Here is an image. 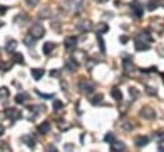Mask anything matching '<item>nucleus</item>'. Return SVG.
Here are the masks:
<instances>
[{"label":"nucleus","mask_w":164,"mask_h":152,"mask_svg":"<svg viewBox=\"0 0 164 152\" xmlns=\"http://www.w3.org/2000/svg\"><path fill=\"white\" fill-rule=\"evenodd\" d=\"M12 63H4V61H2L0 63V69H3V70H9L10 68H12Z\"/></svg>","instance_id":"31"},{"label":"nucleus","mask_w":164,"mask_h":152,"mask_svg":"<svg viewBox=\"0 0 164 152\" xmlns=\"http://www.w3.org/2000/svg\"><path fill=\"white\" fill-rule=\"evenodd\" d=\"M159 0H150V2L147 3V10H150V12H153L154 9H156L158 8V5H159Z\"/></svg>","instance_id":"25"},{"label":"nucleus","mask_w":164,"mask_h":152,"mask_svg":"<svg viewBox=\"0 0 164 152\" xmlns=\"http://www.w3.org/2000/svg\"><path fill=\"white\" fill-rule=\"evenodd\" d=\"M132 10L135 13V16L139 18L142 16V13H144V8H142V5L139 2H132Z\"/></svg>","instance_id":"13"},{"label":"nucleus","mask_w":164,"mask_h":152,"mask_svg":"<svg viewBox=\"0 0 164 152\" xmlns=\"http://www.w3.org/2000/svg\"><path fill=\"white\" fill-rule=\"evenodd\" d=\"M37 130H39V132H40L41 134H44V135H45V134H48V133L51 130V125H50V123H49V121H42L41 124L39 125Z\"/></svg>","instance_id":"12"},{"label":"nucleus","mask_w":164,"mask_h":152,"mask_svg":"<svg viewBox=\"0 0 164 152\" xmlns=\"http://www.w3.org/2000/svg\"><path fill=\"white\" fill-rule=\"evenodd\" d=\"M154 138H155V141H158V142H164V130L163 129L156 130V132L154 133Z\"/></svg>","instance_id":"24"},{"label":"nucleus","mask_w":164,"mask_h":152,"mask_svg":"<svg viewBox=\"0 0 164 152\" xmlns=\"http://www.w3.org/2000/svg\"><path fill=\"white\" fill-rule=\"evenodd\" d=\"M99 3H105V2H108V0H97Z\"/></svg>","instance_id":"41"},{"label":"nucleus","mask_w":164,"mask_h":152,"mask_svg":"<svg viewBox=\"0 0 164 152\" xmlns=\"http://www.w3.org/2000/svg\"><path fill=\"white\" fill-rule=\"evenodd\" d=\"M3 26H4V22H0V28H2Z\"/></svg>","instance_id":"42"},{"label":"nucleus","mask_w":164,"mask_h":152,"mask_svg":"<svg viewBox=\"0 0 164 152\" xmlns=\"http://www.w3.org/2000/svg\"><path fill=\"white\" fill-rule=\"evenodd\" d=\"M45 74V70L44 69H40V68H35V69H31V76L35 81H40V79L44 77Z\"/></svg>","instance_id":"15"},{"label":"nucleus","mask_w":164,"mask_h":152,"mask_svg":"<svg viewBox=\"0 0 164 152\" xmlns=\"http://www.w3.org/2000/svg\"><path fill=\"white\" fill-rule=\"evenodd\" d=\"M97 42H99V47H100V51L105 54V51H106V49H105V42H104V40H103V37H101L100 35L97 36Z\"/></svg>","instance_id":"27"},{"label":"nucleus","mask_w":164,"mask_h":152,"mask_svg":"<svg viewBox=\"0 0 164 152\" xmlns=\"http://www.w3.org/2000/svg\"><path fill=\"white\" fill-rule=\"evenodd\" d=\"M103 100H104V95H103V93H97V95H95L94 97L91 98V104L99 105V104H101Z\"/></svg>","instance_id":"23"},{"label":"nucleus","mask_w":164,"mask_h":152,"mask_svg":"<svg viewBox=\"0 0 164 152\" xmlns=\"http://www.w3.org/2000/svg\"><path fill=\"white\" fill-rule=\"evenodd\" d=\"M17 45H18V42L16 40H9V41H6V45H5V50L8 53H13L14 50L17 49Z\"/></svg>","instance_id":"18"},{"label":"nucleus","mask_w":164,"mask_h":152,"mask_svg":"<svg viewBox=\"0 0 164 152\" xmlns=\"http://www.w3.org/2000/svg\"><path fill=\"white\" fill-rule=\"evenodd\" d=\"M76 46H77V37H74V36H68V37L64 40V47H66L68 51L74 50Z\"/></svg>","instance_id":"5"},{"label":"nucleus","mask_w":164,"mask_h":152,"mask_svg":"<svg viewBox=\"0 0 164 152\" xmlns=\"http://www.w3.org/2000/svg\"><path fill=\"white\" fill-rule=\"evenodd\" d=\"M13 61L18 64H25V57L21 53H14L13 54Z\"/></svg>","instance_id":"22"},{"label":"nucleus","mask_w":164,"mask_h":152,"mask_svg":"<svg viewBox=\"0 0 164 152\" xmlns=\"http://www.w3.org/2000/svg\"><path fill=\"white\" fill-rule=\"evenodd\" d=\"M162 76H163V78H164V73H163V74H162Z\"/></svg>","instance_id":"43"},{"label":"nucleus","mask_w":164,"mask_h":152,"mask_svg":"<svg viewBox=\"0 0 164 152\" xmlns=\"http://www.w3.org/2000/svg\"><path fill=\"white\" fill-rule=\"evenodd\" d=\"M26 3H27V5H30V6H36L37 3H39V0H26Z\"/></svg>","instance_id":"35"},{"label":"nucleus","mask_w":164,"mask_h":152,"mask_svg":"<svg viewBox=\"0 0 164 152\" xmlns=\"http://www.w3.org/2000/svg\"><path fill=\"white\" fill-rule=\"evenodd\" d=\"M78 68V63L76 61V59H73V57H68V59L66 60V69L68 72H76Z\"/></svg>","instance_id":"9"},{"label":"nucleus","mask_w":164,"mask_h":152,"mask_svg":"<svg viewBox=\"0 0 164 152\" xmlns=\"http://www.w3.org/2000/svg\"><path fill=\"white\" fill-rule=\"evenodd\" d=\"M140 115L142 118H145V119H147V120H153L155 117H156V114H155V111L153 110L151 107H142L141 109V111H140Z\"/></svg>","instance_id":"7"},{"label":"nucleus","mask_w":164,"mask_h":152,"mask_svg":"<svg viewBox=\"0 0 164 152\" xmlns=\"http://www.w3.org/2000/svg\"><path fill=\"white\" fill-rule=\"evenodd\" d=\"M146 92L149 93V95H153V96H155L156 95V88H153V87H146Z\"/></svg>","instance_id":"34"},{"label":"nucleus","mask_w":164,"mask_h":152,"mask_svg":"<svg viewBox=\"0 0 164 152\" xmlns=\"http://www.w3.org/2000/svg\"><path fill=\"white\" fill-rule=\"evenodd\" d=\"M59 74H60L59 70H51V72H50V76H51V77H58Z\"/></svg>","instance_id":"37"},{"label":"nucleus","mask_w":164,"mask_h":152,"mask_svg":"<svg viewBox=\"0 0 164 152\" xmlns=\"http://www.w3.org/2000/svg\"><path fill=\"white\" fill-rule=\"evenodd\" d=\"M130 95L135 98H137L140 96V92L137 91V88H135V87H130Z\"/></svg>","instance_id":"30"},{"label":"nucleus","mask_w":164,"mask_h":152,"mask_svg":"<svg viewBox=\"0 0 164 152\" xmlns=\"http://www.w3.org/2000/svg\"><path fill=\"white\" fill-rule=\"evenodd\" d=\"M63 109V102L60 100H54L53 101V110H55V111H59V110H62Z\"/></svg>","instance_id":"26"},{"label":"nucleus","mask_w":164,"mask_h":152,"mask_svg":"<svg viewBox=\"0 0 164 152\" xmlns=\"http://www.w3.org/2000/svg\"><path fill=\"white\" fill-rule=\"evenodd\" d=\"M112 151H116V152H122L126 150V144L122 141H114L110 146Z\"/></svg>","instance_id":"14"},{"label":"nucleus","mask_w":164,"mask_h":152,"mask_svg":"<svg viewBox=\"0 0 164 152\" xmlns=\"http://www.w3.org/2000/svg\"><path fill=\"white\" fill-rule=\"evenodd\" d=\"M5 117L12 119L13 121H16V120L22 118V113H21L18 109H16V107H9V109H6V110H5Z\"/></svg>","instance_id":"4"},{"label":"nucleus","mask_w":164,"mask_h":152,"mask_svg":"<svg viewBox=\"0 0 164 152\" xmlns=\"http://www.w3.org/2000/svg\"><path fill=\"white\" fill-rule=\"evenodd\" d=\"M6 10H8V8H6L5 5H0V16H4Z\"/></svg>","instance_id":"36"},{"label":"nucleus","mask_w":164,"mask_h":152,"mask_svg":"<svg viewBox=\"0 0 164 152\" xmlns=\"http://www.w3.org/2000/svg\"><path fill=\"white\" fill-rule=\"evenodd\" d=\"M95 31H96L99 35H101V33H106V32L109 31V27H108V24H105V23H100V24H97V26H96Z\"/></svg>","instance_id":"21"},{"label":"nucleus","mask_w":164,"mask_h":152,"mask_svg":"<svg viewBox=\"0 0 164 152\" xmlns=\"http://www.w3.org/2000/svg\"><path fill=\"white\" fill-rule=\"evenodd\" d=\"M9 96V90L6 87H0V98H6Z\"/></svg>","instance_id":"28"},{"label":"nucleus","mask_w":164,"mask_h":152,"mask_svg":"<svg viewBox=\"0 0 164 152\" xmlns=\"http://www.w3.org/2000/svg\"><path fill=\"white\" fill-rule=\"evenodd\" d=\"M112 97L116 100V101H122V98H123V95H122V92H120V90L119 88H113L112 90Z\"/></svg>","instance_id":"20"},{"label":"nucleus","mask_w":164,"mask_h":152,"mask_svg":"<svg viewBox=\"0 0 164 152\" xmlns=\"http://www.w3.org/2000/svg\"><path fill=\"white\" fill-rule=\"evenodd\" d=\"M120 42H122V43H126L127 42V37H126V36H122V37H120Z\"/></svg>","instance_id":"38"},{"label":"nucleus","mask_w":164,"mask_h":152,"mask_svg":"<svg viewBox=\"0 0 164 152\" xmlns=\"http://www.w3.org/2000/svg\"><path fill=\"white\" fill-rule=\"evenodd\" d=\"M30 35H32L36 40L41 39L42 36L45 35V28H44V26L40 24V23H35V24H32V27L30 28Z\"/></svg>","instance_id":"2"},{"label":"nucleus","mask_w":164,"mask_h":152,"mask_svg":"<svg viewBox=\"0 0 164 152\" xmlns=\"http://www.w3.org/2000/svg\"><path fill=\"white\" fill-rule=\"evenodd\" d=\"M78 88H80L83 93H91L95 90V84L91 81H89V79H82V81L78 83Z\"/></svg>","instance_id":"3"},{"label":"nucleus","mask_w":164,"mask_h":152,"mask_svg":"<svg viewBox=\"0 0 164 152\" xmlns=\"http://www.w3.org/2000/svg\"><path fill=\"white\" fill-rule=\"evenodd\" d=\"M36 93H37V95H39L40 97L46 98V100H50V98H53V96H54V95H46V93H41V92L37 91V90H36Z\"/></svg>","instance_id":"33"},{"label":"nucleus","mask_w":164,"mask_h":152,"mask_svg":"<svg viewBox=\"0 0 164 152\" xmlns=\"http://www.w3.org/2000/svg\"><path fill=\"white\" fill-rule=\"evenodd\" d=\"M133 142H135V144H136L137 147H144L149 142H150V139H149V137H146V135H139V137L135 138Z\"/></svg>","instance_id":"11"},{"label":"nucleus","mask_w":164,"mask_h":152,"mask_svg":"<svg viewBox=\"0 0 164 152\" xmlns=\"http://www.w3.org/2000/svg\"><path fill=\"white\" fill-rule=\"evenodd\" d=\"M22 142L26 144L28 148H31V150H33L35 147H36V141H35V138L32 135H30V134L22 135Z\"/></svg>","instance_id":"8"},{"label":"nucleus","mask_w":164,"mask_h":152,"mask_svg":"<svg viewBox=\"0 0 164 152\" xmlns=\"http://www.w3.org/2000/svg\"><path fill=\"white\" fill-rule=\"evenodd\" d=\"M23 42H25V45H27L28 47L32 49L35 46V43H36V39H35L32 35H27L26 37L23 39Z\"/></svg>","instance_id":"19"},{"label":"nucleus","mask_w":164,"mask_h":152,"mask_svg":"<svg viewBox=\"0 0 164 152\" xmlns=\"http://www.w3.org/2000/svg\"><path fill=\"white\" fill-rule=\"evenodd\" d=\"M54 49H55V43L48 41V42L44 43V46H42V53H44L45 55H50Z\"/></svg>","instance_id":"17"},{"label":"nucleus","mask_w":164,"mask_h":152,"mask_svg":"<svg viewBox=\"0 0 164 152\" xmlns=\"http://www.w3.org/2000/svg\"><path fill=\"white\" fill-rule=\"evenodd\" d=\"M27 100H28V95L26 92H21L16 97H14V101H16L18 105H25L27 102Z\"/></svg>","instance_id":"16"},{"label":"nucleus","mask_w":164,"mask_h":152,"mask_svg":"<svg viewBox=\"0 0 164 152\" xmlns=\"http://www.w3.org/2000/svg\"><path fill=\"white\" fill-rule=\"evenodd\" d=\"M6 151V152H8V151H10V147H9V144L8 143H5V142H0V151Z\"/></svg>","instance_id":"32"},{"label":"nucleus","mask_w":164,"mask_h":152,"mask_svg":"<svg viewBox=\"0 0 164 152\" xmlns=\"http://www.w3.org/2000/svg\"><path fill=\"white\" fill-rule=\"evenodd\" d=\"M104 141H105L106 143H113L114 141H116V137H114L113 133H108V134L104 137Z\"/></svg>","instance_id":"29"},{"label":"nucleus","mask_w":164,"mask_h":152,"mask_svg":"<svg viewBox=\"0 0 164 152\" xmlns=\"http://www.w3.org/2000/svg\"><path fill=\"white\" fill-rule=\"evenodd\" d=\"M78 30H81V31H83V32H87V31H91L92 28H94V26H92V23L90 20H81L80 23H78Z\"/></svg>","instance_id":"10"},{"label":"nucleus","mask_w":164,"mask_h":152,"mask_svg":"<svg viewBox=\"0 0 164 152\" xmlns=\"http://www.w3.org/2000/svg\"><path fill=\"white\" fill-rule=\"evenodd\" d=\"M48 150H53V151H56V148H55L54 146H49V147H48Z\"/></svg>","instance_id":"40"},{"label":"nucleus","mask_w":164,"mask_h":152,"mask_svg":"<svg viewBox=\"0 0 164 152\" xmlns=\"http://www.w3.org/2000/svg\"><path fill=\"white\" fill-rule=\"evenodd\" d=\"M122 65H123V70L126 74H132L136 70V67H135V64L132 63L131 59H123Z\"/></svg>","instance_id":"6"},{"label":"nucleus","mask_w":164,"mask_h":152,"mask_svg":"<svg viewBox=\"0 0 164 152\" xmlns=\"http://www.w3.org/2000/svg\"><path fill=\"white\" fill-rule=\"evenodd\" d=\"M4 134V127L2 125V124H0V137H2Z\"/></svg>","instance_id":"39"},{"label":"nucleus","mask_w":164,"mask_h":152,"mask_svg":"<svg viewBox=\"0 0 164 152\" xmlns=\"http://www.w3.org/2000/svg\"><path fill=\"white\" fill-rule=\"evenodd\" d=\"M151 41H153V39H151V36L149 35V32L142 31L136 36V39H135V47H136L137 51H145V50L150 49Z\"/></svg>","instance_id":"1"}]
</instances>
